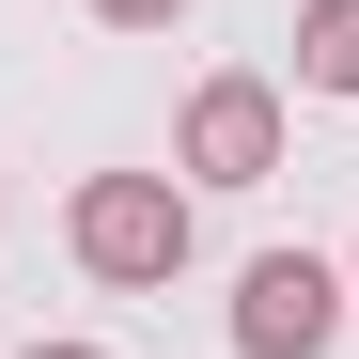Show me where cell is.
Masks as SVG:
<instances>
[{"label": "cell", "mask_w": 359, "mask_h": 359, "mask_svg": "<svg viewBox=\"0 0 359 359\" xmlns=\"http://www.w3.org/2000/svg\"><path fill=\"white\" fill-rule=\"evenodd\" d=\"M79 266L94 281H172V266H188V234H203V203H188V172H94V188H79Z\"/></svg>", "instance_id": "cell-1"}, {"label": "cell", "mask_w": 359, "mask_h": 359, "mask_svg": "<svg viewBox=\"0 0 359 359\" xmlns=\"http://www.w3.org/2000/svg\"><path fill=\"white\" fill-rule=\"evenodd\" d=\"M344 266L328 250H250V281H234V359H328V328H344Z\"/></svg>", "instance_id": "cell-2"}, {"label": "cell", "mask_w": 359, "mask_h": 359, "mask_svg": "<svg viewBox=\"0 0 359 359\" xmlns=\"http://www.w3.org/2000/svg\"><path fill=\"white\" fill-rule=\"evenodd\" d=\"M172 172H188V188H266L281 172V94L266 79H203L188 126H172Z\"/></svg>", "instance_id": "cell-3"}, {"label": "cell", "mask_w": 359, "mask_h": 359, "mask_svg": "<svg viewBox=\"0 0 359 359\" xmlns=\"http://www.w3.org/2000/svg\"><path fill=\"white\" fill-rule=\"evenodd\" d=\"M297 79H313V94H359V0H297Z\"/></svg>", "instance_id": "cell-4"}, {"label": "cell", "mask_w": 359, "mask_h": 359, "mask_svg": "<svg viewBox=\"0 0 359 359\" xmlns=\"http://www.w3.org/2000/svg\"><path fill=\"white\" fill-rule=\"evenodd\" d=\"M79 16H94V32H172L188 0H79Z\"/></svg>", "instance_id": "cell-5"}, {"label": "cell", "mask_w": 359, "mask_h": 359, "mask_svg": "<svg viewBox=\"0 0 359 359\" xmlns=\"http://www.w3.org/2000/svg\"><path fill=\"white\" fill-rule=\"evenodd\" d=\"M16 359H109V344H16Z\"/></svg>", "instance_id": "cell-6"}, {"label": "cell", "mask_w": 359, "mask_h": 359, "mask_svg": "<svg viewBox=\"0 0 359 359\" xmlns=\"http://www.w3.org/2000/svg\"><path fill=\"white\" fill-rule=\"evenodd\" d=\"M0 219H16V188H0Z\"/></svg>", "instance_id": "cell-7"}, {"label": "cell", "mask_w": 359, "mask_h": 359, "mask_svg": "<svg viewBox=\"0 0 359 359\" xmlns=\"http://www.w3.org/2000/svg\"><path fill=\"white\" fill-rule=\"evenodd\" d=\"M344 281H359V250H344Z\"/></svg>", "instance_id": "cell-8"}]
</instances>
